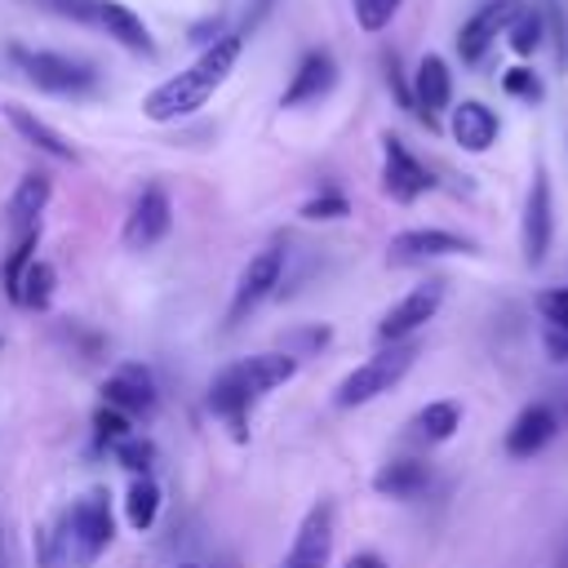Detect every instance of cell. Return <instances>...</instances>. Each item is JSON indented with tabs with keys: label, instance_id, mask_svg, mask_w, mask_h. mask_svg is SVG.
Returning a JSON list of instances; mask_svg holds the SVG:
<instances>
[{
	"label": "cell",
	"instance_id": "4fadbf2b",
	"mask_svg": "<svg viewBox=\"0 0 568 568\" xmlns=\"http://www.w3.org/2000/svg\"><path fill=\"white\" fill-rule=\"evenodd\" d=\"M102 404H111V408H120L124 417H151L155 413V404H160V395H155V382H151V368H142V364H120L106 382H102Z\"/></svg>",
	"mask_w": 568,
	"mask_h": 568
},
{
	"label": "cell",
	"instance_id": "d590c367",
	"mask_svg": "<svg viewBox=\"0 0 568 568\" xmlns=\"http://www.w3.org/2000/svg\"><path fill=\"white\" fill-rule=\"evenodd\" d=\"M541 346H546V355H550V359L568 364V328H555V324H546V328H541Z\"/></svg>",
	"mask_w": 568,
	"mask_h": 568
},
{
	"label": "cell",
	"instance_id": "e575fe53",
	"mask_svg": "<svg viewBox=\"0 0 568 568\" xmlns=\"http://www.w3.org/2000/svg\"><path fill=\"white\" fill-rule=\"evenodd\" d=\"M537 311H541L546 324L568 328V288H546V293H537Z\"/></svg>",
	"mask_w": 568,
	"mask_h": 568
},
{
	"label": "cell",
	"instance_id": "74e56055",
	"mask_svg": "<svg viewBox=\"0 0 568 568\" xmlns=\"http://www.w3.org/2000/svg\"><path fill=\"white\" fill-rule=\"evenodd\" d=\"M346 568H386V559H382V555H373V550H364V555H351V559H346Z\"/></svg>",
	"mask_w": 568,
	"mask_h": 568
},
{
	"label": "cell",
	"instance_id": "8d00e7d4",
	"mask_svg": "<svg viewBox=\"0 0 568 568\" xmlns=\"http://www.w3.org/2000/svg\"><path fill=\"white\" fill-rule=\"evenodd\" d=\"M271 9H275V0H248V9H244V27H248V31H253V27H262Z\"/></svg>",
	"mask_w": 568,
	"mask_h": 568
},
{
	"label": "cell",
	"instance_id": "6da1fadb",
	"mask_svg": "<svg viewBox=\"0 0 568 568\" xmlns=\"http://www.w3.org/2000/svg\"><path fill=\"white\" fill-rule=\"evenodd\" d=\"M115 537L111 497L102 488L80 493L44 528H36V568H93Z\"/></svg>",
	"mask_w": 568,
	"mask_h": 568
},
{
	"label": "cell",
	"instance_id": "ab89813d",
	"mask_svg": "<svg viewBox=\"0 0 568 568\" xmlns=\"http://www.w3.org/2000/svg\"><path fill=\"white\" fill-rule=\"evenodd\" d=\"M0 550H4V519H0Z\"/></svg>",
	"mask_w": 568,
	"mask_h": 568
},
{
	"label": "cell",
	"instance_id": "836d02e7",
	"mask_svg": "<svg viewBox=\"0 0 568 568\" xmlns=\"http://www.w3.org/2000/svg\"><path fill=\"white\" fill-rule=\"evenodd\" d=\"M324 342H328V328H320V324H311V328H293V333H284V355L302 359V355L320 351Z\"/></svg>",
	"mask_w": 568,
	"mask_h": 568
},
{
	"label": "cell",
	"instance_id": "9a60e30c",
	"mask_svg": "<svg viewBox=\"0 0 568 568\" xmlns=\"http://www.w3.org/2000/svg\"><path fill=\"white\" fill-rule=\"evenodd\" d=\"M333 89H337V62H333V53H328V49H311V53H302V62H297L288 89L280 93V106L293 111V106L320 102V98L333 93Z\"/></svg>",
	"mask_w": 568,
	"mask_h": 568
},
{
	"label": "cell",
	"instance_id": "277c9868",
	"mask_svg": "<svg viewBox=\"0 0 568 568\" xmlns=\"http://www.w3.org/2000/svg\"><path fill=\"white\" fill-rule=\"evenodd\" d=\"M9 53H13L18 71L53 98H80V93L98 89V67L84 62V58H71V53H58V49H27V44H13Z\"/></svg>",
	"mask_w": 568,
	"mask_h": 568
},
{
	"label": "cell",
	"instance_id": "7c38bea8",
	"mask_svg": "<svg viewBox=\"0 0 568 568\" xmlns=\"http://www.w3.org/2000/svg\"><path fill=\"white\" fill-rule=\"evenodd\" d=\"M550 240H555V204H550V178L546 169L537 164L532 169V186H528V200H524V257L528 266H541L546 253H550Z\"/></svg>",
	"mask_w": 568,
	"mask_h": 568
},
{
	"label": "cell",
	"instance_id": "60d3db41",
	"mask_svg": "<svg viewBox=\"0 0 568 568\" xmlns=\"http://www.w3.org/2000/svg\"><path fill=\"white\" fill-rule=\"evenodd\" d=\"M559 568H568V550H564V559H559Z\"/></svg>",
	"mask_w": 568,
	"mask_h": 568
},
{
	"label": "cell",
	"instance_id": "8fae6325",
	"mask_svg": "<svg viewBox=\"0 0 568 568\" xmlns=\"http://www.w3.org/2000/svg\"><path fill=\"white\" fill-rule=\"evenodd\" d=\"M519 9H524L519 0H488V4H479V9L462 22V31H457V53H462V62H466V67L484 62V53L493 49V40L506 36V27L515 22Z\"/></svg>",
	"mask_w": 568,
	"mask_h": 568
},
{
	"label": "cell",
	"instance_id": "d4e9b609",
	"mask_svg": "<svg viewBox=\"0 0 568 568\" xmlns=\"http://www.w3.org/2000/svg\"><path fill=\"white\" fill-rule=\"evenodd\" d=\"M155 515H160V484H155L151 475H133V484H129V493H124V519H129L138 532H146V528L155 524Z\"/></svg>",
	"mask_w": 568,
	"mask_h": 568
},
{
	"label": "cell",
	"instance_id": "4dcf8cb0",
	"mask_svg": "<svg viewBox=\"0 0 568 568\" xmlns=\"http://www.w3.org/2000/svg\"><path fill=\"white\" fill-rule=\"evenodd\" d=\"M351 213V200L342 195V191H320V195H311L306 204H302V217L306 222H337V217H346Z\"/></svg>",
	"mask_w": 568,
	"mask_h": 568
},
{
	"label": "cell",
	"instance_id": "44dd1931",
	"mask_svg": "<svg viewBox=\"0 0 568 568\" xmlns=\"http://www.w3.org/2000/svg\"><path fill=\"white\" fill-rule=\"evenodd\" d=\"M550 439H555V413L546 404H528L506 430V453L510 457H537Z\"/></svg>",
	"mask_w": 568,
	"mask_h": 568
},
{
	"label": "cell",
	"instance_id": "5b68a950",
	"mask_svg": "<svg viewBox=\"0 0 568 568\" xmlns=\"http://www.w3.org/2000/svg\"><path fill=\"white\" fill-rule=\"evenodd\" d=\"M49 9H58L62 18L71 22H84V27H98L106 31L115 44H124L129 53H142V58H155V36L146 31V22L120 4V0H44Z\"/></svg>",
	"mask_w": 568,
	"mask_h": 568
},
{
	"label": "cell",
	"instance_id": "7a4b0ae2",
	"mask_svg": "<svg viewBox=\"0 0 568 568\" xmlns=\"http://www.w3.org/2000/svg\"><path fill=\"white\" fill-rule=\"evenodd\" d=\"M240 53H244V31L217 36L213 44L200 49V58H195L186 71L169 75L164 84H155V89L142 98V115L155 120V124H169V120H182V115L200 111V106L222 89V80L235 71Z\"/></svg>",
	"mask_w": 568,
	"mask_h": 568
},
{
	"label": "cell",
	"instance_id": "8992f818",
	"mask_svg": "<svg viewBox=\"0 0 568 568\" xmlns=\"http://www.w3.org/2000/svg\"><path fill=\"white\" fill-rule=\"evenodd\" d=\"M280 284H284V244H266L244 262V271L235 280V293H231V306H226V328L244 324L266 297H275Z\"/></svg>",
	"mask_w": 568,
	"mask_h": 568
},
{
	"label": "cell",
	"instance_id": "484cf974",
	"mask_svg": "<svg viewBox=\"0 0 568 568\" xmlns=\"http://www.w3.org/2000/svg\"><path fill=\"white\" fill-rule=\"evenodd\" d=\"M36 244H40V226L18 231V240H13V248H9V257L0 266V284H4V297L9 302H18V284H22V271L36 262Z\"/></svg>",
	"mask_w": 568,
	"mask_h": 568
},
{
	"label": "cell",
	"instance_id": "ac0fdd59",
	"mask_svg": "<svg viewBox=\"0 0 568 568\" xmlns=\"http://www.w3.org/2000/svg\"><path fill=\"white\" fill-rule=\"evenodd\" d=\"M4 120H9V129L27 142V146H36L40 155H49V160H67V164H75V146L53 129V124H44L36 111H27V106H18V102H4Z\"/></svg>",
	"mask_w": 568,
	"mask_h": 568
},
{
	"label": "cell",
	"instance_id": "1f68e13d",
	"mask_svg": "<svg viewBox=\"0 0 568 568\" xmlns=\"http://www.w3.org/2000/svg\"><path fill=\"white\" fill-rule=\"evenodd\" d=\"M501 89H506L510 98H519V102H541V75H537L532 67H510V71L501 75Z\"/></svg>",
	"mask_w": 568,
	"mask_h": 568
},
{
	"label": "cell",
	"instance_id": "d6986e66",
	"mask_svg": "<svg viewBox=\"0 0 568 568\" xmlns=\"http://www.w3.org/2000/svg\"><path fill=\"white\" fill-rule=\"evenodd\" d=\"M235 373H240V382H244L248 399L257 404V399H266L275 386L293 382V373H297V359H293V355H284V351H262V355H248V359H240V364H235Z\"/></svg>",
	"mask_w": 568,
	"mask_h": 568
},
{
	"label": "cell",
	"instance_id": "f546056e",
	"mask_svg": "<svg viewBox=\"0 0 568 568\" xmlns=\"http://www.w3.org/2000/svg\"><path fill=\"white\" fill-rule=\"evenodd\" d=\"M351 4H355V22H359V31L377 36L382 27H390V18L399 13L404 0H351Z\"/></svg>",
	"mask_w": 568,
	"mask_h": 568
},
{
	"label": "cell",
	"instance_id": "cb8c5ba5",
	"mask_svg": "<svg viewBox=\"0 0 568 568\" xmlns=\"http://www.w3.org/2000/svg\"><path fill=\"white\" fill-rule=\"evenodd\" d=\"M457 426H462V404H457V399H430L426 408L413 413L408 435H413L417 444H444V439L457 435Z\"/></svg>",
	"mask_w": 568,
	"mask_h": 568
},
{
	"label": "cell",
	"instance_id": "b9f144b4",
	"mask_svg": "<svg viewBox=\"0 0 568 568\" xmlns=\"http://www.w3.org/2000/svg\"><path fill=\"white\" fill-rule=\"evenodd\" d=\"M178 568H200V564H178Z\"/></svg>",
	"mask_w": 568,
	"mask_h": 568
},
{
	"label": "cell",
	"instance_id": "3957f363",
	"mask_svg": "<svg viewBox=\"0 0 568 568\" xmlns=\"http://www.w3.org/2000/svg\"><path fill=\"white\" fill-rule=\"evenodd\" d=\"M417 364V346H413V337L408 342H390V346H382L377 355H368L364 364H355L342 382H337V390H333V404L337 408H359V404H373L377 395H386L408 368Z\"/></svg>",
	"mask_w": 568,
	"mask_h": 568
},
{
	"label": "cell",
	"instance_id": "9c48e42d",
	"mask_svg": "<svg viewBox=\"0 0 568 568\" xmlns=\"http://www.w3.org/2000/svg\"><path fill=\"white\" fill-rule=\"evenodd\" d=\"M466 253H475V240L444 231V226H413V231L390 235V244H386V257L395 266H413V262H430V257H466Z\"/></svg>",
	"mask_w": 568,
	"mask_h": 568
},
{
	"label": "cell",
	"instance_id": "30bf717a",
	"mask_svg": "<svg viewBox=\"0 0 568 568\" xmlns=\"http://www.w3.org/2000/svg\"><path fill=\"white\" fill-rule=\"evenodd\" d=\"M382 186H386V195L399 200V204H413L417 195H426V191L435 186L430 169H426L395 133L382 138Z\"/></svg>",
	"mask_w": 568,
	"mask_h": 568
},
{
	"label": "cell",
	"instance_id": "f1b7e54d",
	"mask_svg": "<svg viewBox=\"0 0 568 568\" xmlns=\"http://www.w3.org/2000/svg\"><path fill=\"white\" fill-rule=\"evenodd\" d=\"M111 453H115V462H120L124 470H133V475H151V462H155V444H151V439L129 435V439L111 444Z\"/></svg>",
	"mask_w": 568,
	"mask_h": 568
},
{
	"label": "cell",
	"instance_id": "52a82bcc",
	"mask_svg": "<svg viewBox=\"0 0 568 568\" xmlns=\"http://www.w3.org/2000/svg\"><path fill=\"white\" fill-rule=\"evenodd\" d=\"M169 231H173V204H169V191H164L160 182H146V186L138 191V200H133V209H129L120 235H124V244H129L133 253H142V248H155Z\"/></svg>",
	"mask_w": 568,
	"mask_h": 568
},
{
	"label": "cell",
	"instance_id": "603a6c76",
	"mask_svg": "<svg viewBox=\"0 0 568 568\" xmlns=\"http://www.w3.org/2000/svg\"><path fill=\"white\" fill-rule=\"evenodd\" d=\"M373 488L382 497H395V501H408V497H422L430 488V466L417 462V457H395L386 462L377 475H373Z\"/></svg>",
	"mask_w": 568,
	"mask_h": 568
},
{
	"label": "cell",
	"instance_id": "ffe728a7",
	"mask_svg": "<svg viewBox=\"0 0 568 568\" xmlns=\"http://www.w3.org/2000/svg\"><path fill=\"white\" fill-rule=\"evenodd\" d=\"M448 102H453V75H448V62H444L439 53H426V58L417 62V75H413V106H417L426 120H435Z\"/></svg>",
	"mask_w": 568,
	"mask_h": 568
},
{
	"label": "cell",
	"instance_id": "4316f807",
	"mask_svg": "<svg viewBox=\"0 0 568 568\" xmlns=\"http://www.w3.org/2000/svg\"><path fill=\"white\" fill-rule=\"evenodd\" d=\"M53 288H58V271L49 266V262H31L27 271H22V284H18V306H27V311H44L49 302H53Z\"/></svg>",
	"mask_w": 568,
	"mask_h": 568
},
{
	"label": "cell",
	"instance_id": "ba28073f",
	"mask_svg": "<svg viewBox=\"0 0 568 568\" xmlns=\"http://www.w3.org/2000/svg\"><path fill=\"white\" fill-rule=\"evenodd\" d=\"M439 302H444V280H426V284L408 288V293L377 320V342H382V346H390V342H408L426 320H435Z\"/></svg>",
	"mask_w": 568,
	"mask_h": 568
},
{
	"label": "cell",
	"instance_id": "2e32d148",
	"mask_svg": "<svg viewBox=\"0 0 568 568\" xmlns=\"http://www.w3.org/2000/svg\"><path fill=\"white\" fill-rule=\"evenodd\" d=\"M448 133H453V142L462 146V151H488L493 142H497V133H501V120H497V111L488 106V102H475V98H466V102H457L453 106V115H448Z\"/></svg>",
	"mask_w": 568,
	"mask_h": 568
},
{
	"label": "cell",
	"instance_id": "7402d4cb",
	"mask_svg": "<svg viewBox=\"0 0 568 568\" xmlns=\"http://www.w3.org/2000/svg\"><path fill=\"white\" fill-rule=\"evenodd\" d=\"M49 195H53L49 173H22L18 186H13V195H9V209H4L9 226H13V231L40 226V213L49 209Z\"/></svg>",
	"mask_w": 568,
	"mask_h": 568
},
{
	"label": "cell",
	"instance_id": "e0dca14e",
	"mask_svg": "<svg viewBox=\"0 0 568 568\" xmlns=\"http://www.w3.org/2000/svg\"><path fill=\"white\" fill-rule=\"evenodd\" d=\"M209 408H213V417H222V422L231 426L235 444L248 439V413H253V399H248V390H244L235 364H226V368L213 377V386H209Z\"/></svg>",
	"mask_w": 568,
	"mask_h": 568
},
{
	"label": "cell",
	"instance_id": "d6a6232c",
	"mask_svg": "<svg viewBox=\"0 0 568 568\" xmlns=\"http://www.w3.org/2000/svg\"><path fill=\"white\" fill-rule=\"evenodd\" d=\"M93 430H98V439H106V444H120V439H129V435H133V417H124L120 408L102 404V408L93 413Z\"/></svg>",
	"mask_w": 568,
	"mask_h": 568
},
{
	"label": "cell",
	"instance_id": "f35d334b",
	"mask_svg": "<svg viewBox=\"0 0 568 568\" xmlns=\"http://www.w3.org/2000/svg\"><path fill=\"white\" fill-rule=\"evenodd\" d=\"M564 4H568V0H550V9H564Z\"/></svg>",
	"mask_w": 568,
	"mask_h": 568
},
{
	"label": "cell",
	"instance_id": "83f0119b",
	"mask_svg": "<svg viewBox=\"0 0 568 568\" xmlns=\"http://www.w3.org/2000/svg\"><path fill=\"white\" fill-rule=\"evenodd\" d=\"M541 36H546V18H541L537 9H519L515 22L506 27V40H510V49H515L519 58H528V53L541 44Z\"/></svg>",
	"mask_w": 568,
	"mask_h": 568
},
{
	"label": "cell",
	"instance_id": "5bb4252c",
	"mask_svg": "<svg viewBox=\"0 0 568 568\" xmlns=\"http://www.w3.org/2000/svg\"><path fill=\"white\" fill-rule=\"evenodd\" d=\"M328 550H333V506L320 501L297 524L293 546H288V555H284L280 568H324L328 564Z\"/></svg>",
	"mask_w": 568,
	"mask_h": 568
}]
</instances>
